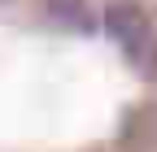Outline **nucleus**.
I'll return each mask as SVG.
<instances>
[{
	"instance_id": "1",
	"label": "nucleus",
	"mask_w": 157,
	"mask_h": 152,
	"mask_svg": "<svg viewBox=\"0 0 157 152\" xmlns=\"http://www.w3.org/2000/svg\"><path fill=\"white\" fill-rule=\"evenodd\" d=\"M101 31L127 52V61L140 74H157V39H153V26L135 0H109L101 13Z\"/></svg>"
},
{
	"instance_id": "2",
	"label": "nucleus",
	"mask_w": 157,
	"mask_h": 152,
	"mask_svg": "<svg viewBox=\"0 0 157 152\" xmlns=\"http://www.w3.org/2000/svg\"><path fill=\"white\" fill-rule=\"evenodd\" d=\"M44 17L70 35H96L101 31V13L87 0H44Z\"/></svg>"
}]
</instances>
